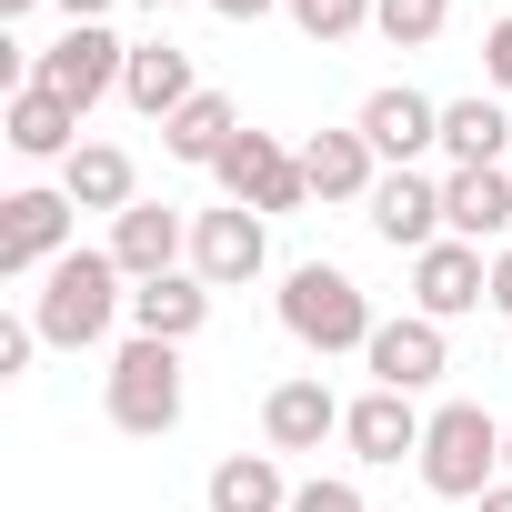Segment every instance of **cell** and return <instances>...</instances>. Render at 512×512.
<instances>
[{
    "label": "cell",
    "instance_id": "d590c367",
    "mask_svg": "<svg viewBox=\"0 0 512 512\" xmlns=\"http://www.w3.org/2000/svg\"><path fill=\"white\" fill-rule=\"evenodd\" d=\"M141 11H171V0H141Z\"/></svg>",
    "mask_w": 512,
    "mask_h": 512
},
{
    "label": "cell",
    "instance_id": "7c38bea8",
    "mask_svg": "<svg viewBox=\"0 0 512 512\" xmlns=\"http://www.w3.org/2000/svg\"><path fill=\"white\" fill-rule=\"evenodd\" d=\"M362 362H372V382L382 392H422V382H442V322H422V312H402V322H382L372 342H362Z\"/></svg>",
    "mask_w": 512,
    "mask_h": 512
},
{
    "label": "cell",
    "instance_id": "4dcf8cb0",
    "mask_svg": "<svg viewBox=\"0 0 512 512\" xmlns=\"http://www.w3.org/2000/svg\"><path fill=\"white\" fill-rule=\"evenodd\" d=\"M492 312L512 322V251H502V262H492Z\"/></svg>",
    "mask_w": 512,
    "mask_h": 512
},
{
    "label": "cell",
    "instance_id": "cb8c5ba5",
    "mask_svg": "<svg viewBox=\"0 0 512 512\" xmlns=\"http://www.w3.org/2000/svg\"><path fill=\"white\" fill-rule=\"evenodd\" d=\"M502 141H512V121H502V101H442V151H452V171H482V161H502Z\"/></svg>",
    "mask_w": 512,
    "mask_h": 512
},
{
    "label": "cell",
    "instance_id": "1f68e13d",
    "mask_svg": "<svg viewBox=\"0 0 512 512\" xmlns=\"http://www.w3.org/2000/svg\"><path fill=\"white\" fill-rule=\"evenodd\" d=\"M472 512H512V482H492V492H482V502H472Z\"/></svg>",
    "mask_w": 512,
    "mask_h": 512
},
{
    "label": "cell",
    "instance_id": "8992f818",
    "mask_svg": "<svg viewBox=\"0 0 512 512\" xmlns=\"http://www.w3.org/2000/svg\"><path fill=\"white\" fill-rule=\"evenodd\" d=\"M211 181H221V191H231L241 211H262V221H272V211H302V201H312V181H302V151H282L272 131H241V141H231V151L211 161Z\"/></svg>",
    "mask_w": 512,
    "mask_h": 512
},
{
    "label": "cell",
    "instance_id": "ac0fdd59",
    "mask_svg": "<svg viewBox=\"0 0 512 512\" xmlns=\"http://www.w3.org/2000/svg\"><path fill=\"white\" fill-rule=\"evenodd\" d=\"M372 161H382V151H372L362 131H312V141H302V181H312V201H372V181H382Z\"/></svg>",
    "mask_w": 512,
    "mask_h": 512
},
{
    "label": "cell",
    "instance_id": "5bb4252c",
    "mask_svg": "<svg viewBox=\"0 0 512 512\" xmlns=\"http://www.w3.org/2000/svg\"><path fill=\"white\" fill-rule=\"evenodd\" d=\"M442 231H452V241H472V251H482V241H502V231H512V171H502V161L452 171V181H442Z\"/></svg>",
    "mask_w": 512,
    "mask_h": 512
},
{
    "label": "cell",
    "instance_id": "9c48e42d",
    "mask_svg": "<svg viewBox=\"0 0 512 512\" xmlns=\"http://www.w3.org/2000/svg\"><path fill=\"white\" fill-rule=\"evenodd\" d=\"M352 131H362L392 171H412V161L442 141V101H422L412 81H392V91H372V101H362V121H352Z\"/></svg>",
    "mask_w": 512,
    "mask_h": 512
},
{
    "label": "cell",
    "instance_id": "2e32d148",
    "mask_svg": "<svg viewBox=\"0 0 512 512\" xmlns=\"http://www.w3.org/2000/svg\"><path fill=\"white\" fill-rule=\"evenodd\" d=\"M422 422H432V412H412V392H382V382H372V392L342 412V442H352L362 462H402V452H422Z\"/></svg>",
    "mask_w": 512,
    "mask_h": 512
},
{
    "label": "cell",
    "instance_id": "9a60e30c",
    "mask_svg": "<svg viewBox=\"0 0 512 512\" xmlns=\"http://www.w3.org/2000/svg\"><path fill=\"white\" fill-rule=\"evenodd\" d=\"M201 322H211V282H201V272L131 282V332H141V342H191Z\"/></svg>",
    "mask_w": 512,
    "mask_h": 512
},
{
    "label": "cell",
    "instance_id": "6da1fadb",
    "mask_svg": "<svg viewBox=\"0 0 512 512\" xmlns=\"http://www.w3.org/2000/svg\"><path fill=\"white\" fill-rule=\"evenodd\" d=\"M131 272L111 262V251H61V262L41 272V302H31V332L51 342V352H81V342H101L121 312H131V292H121Z\"/></svg>",
    "mask_w": 512,
    "mask_h": 512
},
{
    "label": "cell",
    "instance_id": "4316f807",
    "mask_svg": "<svg viewBox=\"0 0 512 512\" xmlns=\"http://www.w3.org/2000/svg\"><path fill=\"white\" fill-rule=\"evenodd\" d=\"M292 512H362V492H352V482H302Z\"/></svg>",
    "mask_w": 512,
    "mask_h": 512
},
{
    "label": "cell",
    "instance_id": "5b68a950",
    "mask_svg": "<svg viewBox=\"0 0 512 512\" xmlns=\"http://www.w3.org/2000/svg\"><path fill=\"white\" fill-rule=\"evenodd\" d=\"M121 71H131V41H111L101 21H71V31H61L41 61H31V81H41V91H61L71 111L111 101V91H121Z\"/></svg>",
    "mask_w": 512,
    "mask_h": 512
},
{
    "label": "cell",
    "instance_id": "484cf974",
    "mask_svg": "<svg viewBox=\"0 0 512 512\" xmlns=\"http://www.w3.org/2000/svg\"><path fill=\"white\" fill-rule=\"evenodd\" d=\"M282 11H292L312 41H352V31L372 21V0H282Z\"/></svg>",
    "mask_w": 512,
    "mask_h": 512
},
{
    "label": "cell",
    "instance_id": "83f0119b",
    "mask_svg": "<svg viewBox=\"0 0 512 512\" xmlns=\"http://www.w3.org/2000/svg\"><path fill=\"white\" fill-rule=\"evenodd\" d=\"M482 71H492V91H512V11L482 31Z\"/></svg>",
    "mask_w": 512,
    "mask_h": 512
},
{
    "label": "cell",
    "instance_id": "ba28073f",
    "mask_svg": "<svg viewBox=\"0 0 512 512\" xmlns=\"http://www.w3.org/2000/svg\"><path fill=\"white\" fill-rule=\"evenodd\" d=\"M71 251V191H11L0 201V272H51Z\"/></svg>",
    "mask_w": 512,
    "mask_h": 512
},
{
    "label": "cell",
    "instance_id": "f546056e",
    "mask_svg": "<svg viewBox=\"0 0 512 512\" xmlns=\"http://www.w3.org/2000/svg\"><path fill=\"white\" fill-rule=\"evenodd\" d=\"M211 11H221V21H241V31H251V21H262V11H282V0H211Z\"/></svg>",
    "mask_w": 512,
    "mask_h": 512
},
{
    "label": "cell",
    "instance_id": "3957f363",
    "mask_svg": "<svg viewBox=\"0 0 512 512\" xmlns=\"http://www.w3.org/2000/svg\"><path fill=\"white\" fill-rule=\"evenodd\" d=\"M422 482L442 492V502H482L492 482H502V422L482 412V402H442L432 422H422Z\"/></svg>",
    "mask_w": 512,
    "mask_h": 512
},
{
    "label": "cell",
    "instance_id": "30bf717a",
    "mask_svg": "<svg viewBox=\"0 0 512 512\" xmlns=\"http://www.w3.org/2000/svg\"><path fill=\"white\" fill-rule=\"evenodd\" d=\"M342 412H352V402H332L322 372H292V382H272V402H262V442H272V452H322V442L342 432Z\"/></svg>",
    "mask_w": 512,
    "mask_h": 512
},
{
    "label": "cell",
    "instance_id": "e575fe53",
    "mask_svg": "<svg viewBox=\"0 0 512 512\" xmlns=\"http://www.w3.org/2000/svg\"><path fill=\"white\" fill-rule=\"evenodd\" d=\"M502 482H512V422H502Z\"/></svg>",
    "mask_w": 512,
    "mask_h": 512
},
{
    "label": "cell",
    "instance_id": "ffe728a7",
    "mask_svg": "<svg viewBox=\"0 0 512 512\" xmlns=\"http://www.w3.org/2000/svg\"><path fill=\"white\" fill-rule=\"evenodd\" d=\"M231 141H241V111H231L221 91H191V101L161 121V151H171V161H191V171H211Z\"/></svg>",
    "mask_w": 512,
    "mask_h": 512
},
{
    "label": "cell",
    "instance_id": "277c9868",
    "mask_svg": "<svg viewBox=\"0 0 512 512\" xmlns=\"http://www.w3.org/2000/svg\"><path fill=\"white\" fill-rule=\"evenodd\" d=\"M111 422L131 432V442H161L171 422H181V342H121L111 352Z\"/></svg>",
    "mask_w": 512,
    "mask_h": 512
},
{
    "label": "cell",
    "instance_id": "8fae6325",
    "mask_svg": "<svg viewBox=\"0 0 512 512\" xmlns=\"http://www.w3.org/2000/svg\"><path fill=\"white\" fill-rule=\"evenodd\" d=\"M191 272H201L211 292L251 282V272H262V211H241V201L201 211V221H191Z\"/></svg>",
    "mask_w": 512,
    "mask_h": 512
},
{
    "label": "cell",
    "instance_id": "d4e9b609",
    "mask_svg": "<svg viewBox=\"0 0 512 512\" xmlns=\"http://www.w3.org/2000/svg\"><path fill=\"white\" fill-rule=\"evenodd\" d=\"M442 21H452V0H372V31H382L392 51H432Z\"/></svg>",
    "mask_w": 512,
    "mask_h": 512
},
{
    "label": "cell",
    "instance_id": "4fadbf2b",
    "mask_svg": "<svg viewBox=\"0 0 512 512\" xmlns=\"http://www.w3.org/2000/svg\"><path fill=\"white\" fill-rule=\"evenodd\" d=\"M372 231H382L392 251H432V241H442V181L382 171V181H372Z\"/></svg>",
    "mask_w": 512,
    "mask_h": 512
},
{
    "label": "cell",
    "instance_id": "e0dca14e",
    "mask_svg": "<svg viewBox=\"0 0 512 512\" xmlns=\"http://www.w3.org/2000/svg\"><path fill=\"white\" fill-rule=\"evenodd\" d=\"M181 251H191V231H181V211H161V201H131V211L111 221V262H121L131 282H161Z\"/></svg>",
    "mask_w": 512,
    "mask_h": 512
},
{
    "label": "cell",
    "instance_id": "f1b7e54d",
    "mask_svg": "<svg viewBox=\"0 0 512 512\" xmlns=\"http://www.w3.org/2000/svg\"><path fill=\"white\" fill-rule=\"evenodd\" d=\"M31 352H41V332H31V322H0V382L31 372Z\"/></svg>",
    "mask_w": 512,
    "mask_h": 512
},
{
    "label": "cell",
    "instance_id": "603a6c76",
    "mask_svg": "<svg viewBox=\"0 0 512 512\" xmlns=\"http://www.w3.org/2000/svg\"><path fill=\"white\" fill-rule=\"evenodd\" d=\"M211 512H292V482L272 452H231L211 462Z\"/></svg>",
    "mask_w": 512,
    "mask_h": 512
},
{
    "label": "cell",
    "instance_id": "836d02e7",
    "mask_svg": "<svg viewBox=\"0 0 512 512\" xmlns=\"http://www.w3.org/2000/svg\"><path fill=\"white\" fill-rule=\"evenodd\" d=\"M21 11H41V0H0V21H21Z\"/></svg>",
    "mask_w": 512,
    "mask_h": 512
},
{
    "label": "cell",
    "instance_id": "7402d4cb",
    "mask_svg": "<svg viewBox=\"0 0 512 512\" xmlns=\"http://www.w3.org/2000/svg\"><path fill=\"white\" fill-rule=\"evenodd\" d=\"M61 191H71V211H131V151L121 141H81L71 161H61Z\"/></svg>",
    "mask_w": 512,
    "mask_h": 512
},
{
    "label": "cell",
    "instance_id": "52a82bcc",
    "mask_svg": "<svg viewBox=\"0 0 512 512\" xmlns=\"http://www.w3.org/2000/svg\"><path fill=\"white\" fill-rule=\"evenodd\" d=\"M412 302H422V322H462V312H482L492 302V272H482V251L472 241H432V251H412Z\"/></svg>",
    "mask_w": 512,
    "mask_h": 512
},
{
    "label": "cell",
    "instance_id": "7a4b0ae2",
    "mask_svg": "<svg viewBox=\"0 0 512 512\" xmlns=\"http://www.w3.org/2000/svg\"><path fill=\"white\" fill-rule=\"evenodd\" d=\"M282 332L302 352H362L382 322H372V302L342 262H302V272H282Z\"/></svg>",
    "mask_w": 512,
    "mask_h": 512
},
{
    "label": "cell",
    "instance_id": "d6986e66",
    "mask_svg": "<svg viewBox=\"0 0 512 512\" xmlns=\"http://www.w3.org/2000/svg\"><path fill=\"white\" fill-rule=\"evenodd\" d=\"M0 131H11V151H21V161H71V151H81V141H71V131H81V111H71L61 91H41V81H21V91H11V121H0Z\"/></svg>",
    "mask_w": 512,
    "mask_h": 512
},
{
    "label": "cell",
    "instance_id": "d6a6232c",
    "mask_svg": "<svg viewBox=\"0 0 512 512\" xmlns=\"http://www.w3.org/2000/svg\"><path fill=\"white\" fill-rule=\"evenodd\" d=\"M61 11H71V21H101V11H111V0H61Z\"/></svg>",
    "mask_w": 512,
    "mask_h": 512
},
{
    "label": "cell",
    "instance_id": "44dd1931",
    "mask_svg": "<svg viewBox=\"0 0 512 512\" xmlns=\"http://www.w3.org/2000/svg\"><path fill=\"white\" fill-rule=\"evenodd\" d=\"M121 101H131V111H151V121H171V111L191 101V51H171V41H131Z\"/></svg>",
    "mask_w": 512,
    "mask_h": 512
}]
</instances>
